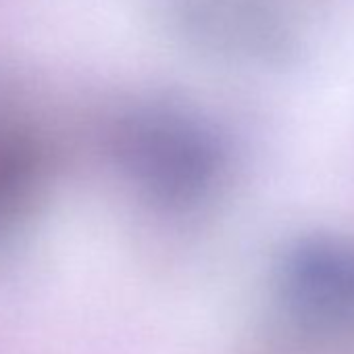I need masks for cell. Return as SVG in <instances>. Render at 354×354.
Masks as SVG:
<instances>
[{"label": "cell", "mask_w": 354, "mask_h": 354, "mask_svg": "<svg viewBox=\"0 0 354 354\" xmlns=\"http://www.w3.org/2000/svg\"><path fill=\"white\" fill-rule=\"evenodd\" d=\"M275 292L292 329L323 344H354V236L313 232L281 257Z\"/></svg>", "instance_id": "obj_1"}]
</instances>
